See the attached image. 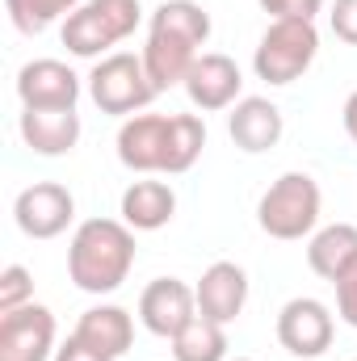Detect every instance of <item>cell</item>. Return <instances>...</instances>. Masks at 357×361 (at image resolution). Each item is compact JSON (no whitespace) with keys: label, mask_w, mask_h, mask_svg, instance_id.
Masks as SVG:
<instances>
[{"label":"cell","mask_w":357,"mask_h":361,"mask_svg":"<svg viewBox=\"0 0 357 361\" xmlns=\"http://www.w3.org/2000/svg\"><path fill=\"white\" fill-rule=\"evenodd\" d=\"M357 257V227L353 223H332L320 227L307 244V265L311 273H320L324 281H337L341 273L349 269V261Z\"/></svg>","instance_id":"d6986e66"},{"label":"cell","mask_w":357,"mask_h":361,"mask_svg":"<svg viewBox=\"0 0 357 361\" xmlns=\"http://www.w3.org/2000/svg\"><path fill=\"white\" fill-rule=\"evenodd\" d=\"M341 118H345V135L353 139V147H357V92H349V101H345Z\"/></svg>","instance_id":"4316f807"},{"label":"cell","mask_w":357,"mask_h":361,"mask_svg":"<svg viewBox=\"0 0 357 361\" xmlns=\"http://www.w3.org/2000/svg\"><path fill=\"white\" fill-rule=\"evenodd\" d=\"M72 336H80L89 349L105 353L109 361H118L131 345H135V319H131L126 307L101 302V307H89V311L80 315V324H76Z\"/></svg>","instance_id":"e0dca14e"},{"label":"cell","mask_w":357,"mask_h":361,"mask_svg":"<svg viewBox=\"0 0 357 361\" xmlns=\"http://www.w3.org/2000/svg\"><path fill=\"white\" fill-rule=\"evenodd\" d=\"M198 294V315L214 319V324H236L244 302H248V273L240 269L236 261H214L210 269L198 277L193 286Z\"/></svg>","instance_id":"5bb4252c"},{"label":"cell","mask_w":357,"mask_h":361,"mask_svg":"<svg viewBox=\"0 0 357 361\" xmlns=\"http://www.w3.org/2000/svg\"><path fill=\"white\" fill-rule=\"evenodd\" d=\"M156 92L160 89L152 85V76H147V68H143V55L118 51V55L97 59V68L89 72L92 105H97L101 114H114V118H135L139 109L152 105Z\"/></svg>","instance_id":"8992f818"},{"label":"cell","mask_w":357,"mask_h":361,"mask_svg":"<svg viewBox=\"0 0 357 361\" xmlns=\"http://www.w3.org/2000/svg\"><path fill=\"white\" fill-rule=\"evenodd\" d=\"M51 361H109V357H105V353H97V349H89L80 336H68V341L55 349V357H51Z\"/></svg>","instance_id":"484cf974"},{"label":"cell","mask_w":357,"mask_h":361,"mask_svg":"<svg viewBox=\"0 0 357 361\" xmlns=\"http://www.w3.org/2000/svg\"><path fill=\"white\" fill-rule=\"evenodd\" d=\"M173 357L177 361H227V332L223 324L198 315L173 336Z\"/></svg>","instance_id":"ffe728a7"},{"label":"cell","mask_w":357,"mask_h":361,"mask_svg":"<svg viewBox=\"0 0 357 361\" xmlns=\"http://www.w3.org/2000/svg\"><path fill=\"white\" fill-rule=\"evenodd\" d=\"M17 97L21 109H76L80 76L59 59H30L17 72Z\"/></svg>","instance_id":"7c38bea8"},{"label":"cell","mask_w":357,"mask_h":361,"mask_svg":"<svg viewBox=\"0 0 357 361\" xmlns=\"http://www.w3.org/2000/svg\"><path fill=\"white\" fill-rule=\"evenodd\" d=\"M139 319L152 336L173 341L189 319H198V294L193 286H185L181 277H156L143 294H139Z\"/></svg>","instance_id":"8fae6325"},{"label":"cell","mask_w":357,"mask_h":361,"mask_svg":"<svg viewBox=\"0 0 357 361\" xmlns=\"http://www.w3.org/2000/svg\"><path fill=\"white\" fill-rule=\"evenodd\" d=\"M135 269V231L122 219H85L68 244V277L85 294H114Z\"/></svg>","instance_id":"7a4b0ae2"},{"label":"cell","mask_w":357,"mask_h":361,"mask_svg":"<svg viewBox=\"0 0 357 361\" xmlns=\"http://www.w3.org/2000/svg\"><path fill=\"white\" fill-rule=\"evenodd\" d=\"M236 361H253V357H236Z\"/></svg>","instance_id":"83f0119b"},{"label":"cell","mask_w":357,"mask_h":361,"mask_svg":"<svg viewBox=\"0 0 357 361\" xmlns=\"http://www.w3.org/2000/svg\"><path fill=\"white\" fill-rule=\"evenodd\" d=\"M13 219H17L21 235H30V240H55V235H63V231L72 227V219H76V197H72V189L59 185V180H34L30 189L17 193Z\"/></svg>","instance_id":"ba28073f"},{"label":"cell","mask_w":357,"mask_h":361,"mask_svg":"<svg viewBox=\"0 0 357 361\" xmlns=\"http://www.w3.org/2000/svg\"><path fill=\"white\" fill-rule=\"evenodd\" d=\"M324 193L311 173H282L257 202V223L269 240H303L320 223Z\"/></svg>","instance_id":"3957f363"},{"label":"cell","mask_w":357,"mask_h":361,"mask_svg":"<svg viewBox=\"0 0 357 361\" xmlns=\"http://www.w3.org/2000/svg\"><path fill=\"white\" fill-rule=\"evenodd\" d=\"M315 55H320L315 21H269V30L257 42L253 68H257V76L265 85L282 89V85H294L298 76H307Z\"/></svg>","instance_id":"5b68a950"},{"label":"cell","mask_w":357,"mask_h":361,"mask_svg":"<svg viewBox=\"0 0 357 361\" xmlns=\"http://www.w3.org/2000/svg\"><path fill=\"white\" fill-rule=\"evenodd\" d=\"M286 122H282V109L269 101V97H240L227 114V135L240 152L248 156H261L269 147H277Z\"/></svg>","instance_id":"9a60e30c"},{"label":"cell","mask_w":357,"mask_h":361,"mask_svg":"<svg viewBox=\"0 0 357 361\" xmlns=\"http://www.w3.org/2000/svg\"><path fill=\"white\" fill-rule=\"evenodd\" d=\"M240 89H244L240 63L231 55H219V51H202L198 63L185 76V92H189L193 109H202V114H214V109L236 105L240 101Z\"/></svg>","instance_id":"4fadbf2b"},{"label":"cell","mask_w":357,"mask_h":361,"mask_svg":"<svg viewBox=\"0 0 357 361\" xmlns=\"http://www.w3.org/2000/svg\"><path fill=\"white\" fill-rule=\"evenodd\" d=\"M261 8L273 21H315L324 0H261Z\"/></svg>","instance_id":"cb8c5ba5"},{"label":"cell","mask_w":357,"mask_h":361,"mask_svg":"<svg viewBox=\"0 0 357 361\" xmlns=\"http://www.w3.org/2000/svg\"><path fill=\"white\" fill-rule=\"evenodd\" d=\"M25 302H34V277L25 265H8L0 273V311H17Z\"/></svg>","instance_id":"7402d4cb"},{"label":"cell","mask_w":357,"mask_h":361,"mask_svg":"<svg viewBox=\"0 0 357 361\" xmlns=\"http://www.w3.org/2000/svg\"><path fill=\"white\" fill-rule=\"evenodd\" d=\"M85 0H4V13H8V21H13V30L17 34H42L47 25H55L59 17L68 21L76 8H80Z\"/></svg>","instance_id":"44dd1931"},{"label":"cell","mask_w":357,"mask_h":361,"mask_svg":"<svg viewBox=\"0 0 357 361\" xmlns=\"http://www.w3.org/2000/svg\"><path fill=\"white\" fill-rule=\"evenodd\" d=\"M332 336H337V319L320 298H290L277 311V345L290 357H324L332 349Z\"/></svg>","instance_id":"52a82bcc"},{"label":"cell","mask_w":357,"mask_h":361,"mask_svg":"<svg viewBox=\"0 0 357 361\" xmlns=\"http://www.w3.org/2000/svg\"><path fill=\"white\" fill-rule=\"evenodd\" d=\"M177 214V193L164 180H131L122 193V223L131 231H160Z\"/></svg>","instance_id":"ac0fdd59"},{"label":"cell","mask_w":357,"mask_h":361,"mask_svg":"<svg viewBox=\"0 0 357 361\" xmlns=\"http://www.w3.org/2000/svg\"><path fill=\"white\" fill-rule=\"evenodd\" d=\"M21 139L38 156H68L80 143L76 109H21Z\"/></svg>","instance_id":"2e32d148"},{"label":"cell","mask_w":357,"mask_h":361,"mask_svg":"<svg viewBox=\"0 0 357 361\" xmlns=\"http://www.w3.org/2000/svg\"><path fill=\"white\" fill-rule=\"evenodd\" d=\"M143 21V4L139 0H85L59 30L63 47L76 59H97L109 47H118L122 38H131Z\"/></svg>","instance_id":"277c9868"},{"label":"cell","mask_w":357,"mask_h":361,"mask_svg":"<svg viewBox=\"0 0 357 361\" xmlns=\"http://www.w3.org/2000/svg\"><path fill=\"white\" fill-rule=\"evenodd\" d=\"M328 21H332V34H337L341 42L357 47V0H332Z\"/></svg>","instance_id":"d4e9b609"},{"label":"cell","mask_w":357,"mask_h":361,"mask_svg":"<svg viewBox=\"0 0 357 361\" xmlns=\"http://www.w3.org/2000/svg\"><path fill=\"white\" fill-rule=\"evenodd\" d=\"M173 114H135L118 126V160L131 173H164Z\"/></svg>","instance_id":"30bf717a"},{"label":"cell","mask_w":357,"mask_h":361,"mask_svg":"<svg viewBox=\"0 0 357 361\" xmlns=\"http://www.w3.org/2000/svg\"><path fill=\"white\" fill-rule=\"evenodd\" d=\"M55 357V315L42 302L0 311V361H51Z\"/></svg>","instance_id":"9c48e42d"},{"label":"cell","mask_w":357,"mask_h":361,"mask_svg":"<svg viewBox=\"0 0 357 361\" xmlns=\"http://www.w3.org/2000/svg\"><path fill=\"white\" fill-rule=\"evenodd\" d=\"M332 286H337V315H341L349 328H357V257L349 261V269L341 273Z\"/></svg>","instance_id":"603a6c76"},{"label":"cell","mask_w":357,"mask_h":361,"mask_svg":"<svg viewBox=\"0 0 357 361\" xmlns=\"http://www.w3.org/2000/svg\"><path fill=\"white\" fill-rule=\"evenodd\" d=\"M206 38H210V13L198 0H164L147 17V42H143V68L152 85L160 92L185 85Z\"/></svg>","instance_id":"6da1fadb"}]
</instances>
